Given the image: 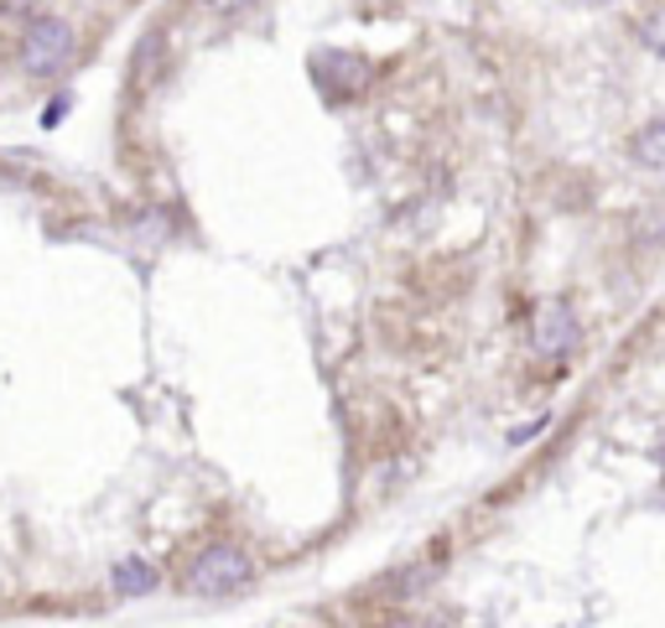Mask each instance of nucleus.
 I'll list each match as a JSON object with an SVG mask.
<instances>
[{"label":"nucleus","mask_w":665,"mask_h":628,"mask_svg":"<svg viewBox=\"0 0 665 628\" xmlns=\"http://www.w3.org/2000/svg\"><path fill=\"white\" fill-rule=\"evenodd\" d=\"M63 110H68V99H57V104H53V110H47V114H42V125H57V120H63Z\"/></svg>","instance_id":"obj_9"},{"label":"nucleus","mask_w":665,"mask_h":628,"mask_svg":"<svg viewBox=\"0 0 665 628\" xmlns=\"http://www.w3.org/2000/svg\"><path fill=\"white\" fill-rule=\"evenodd\" d=\"M317 74H328V84L338 93H359L370 84V63L353 53H328V57H317Z\"/></svg>","instance_id":"obj_4"},{"label":"nucleus","mask_w":665,"mask_h":628,"mask_svg":"<svg viewBox=\"0 0 665 628\" xmlns=\"http://www.w3.org/2000/svg\"><path fill=\"white\" fill-rule=\"evenodd\" d=\"M634 162L645 172H665V120H655V125H645L640 135H634Z\"/></svg>","instance_id":"obj_5"},{"label":"nucleus","mask_w":665,"mask_h":628,"mask_svg":"<svg viewBox=\"0 0 665 628\" xmlns=\"http://www.w3.org/2000/svg\"><path fill=\"white\" fill-rule=\"evenodd\" d=\"M115 587L126 592V597H146V592H156V566H146V561H120L115 566Z\"/></svg>","instance_id":"obj_6"},{"label":"nucleus","mask_w":665,"mask_h":628,"mask_svg":"<svg viewBox=\"0 0 665 628\" xmlns=\"http://www.w3.org/2000/svg\"><path fill=\"white\" fill-rule=\"evenodd\" d=\"M21 5H26V0H0V11H21Z\"/></svg>","instance_id":"obj_10"},{"label":"nucleus","mask_w":665,"mask_h":628,"mask_svg":"<svg viewBox=\"0 0 665 628\" xmlns=\"http://www.w3.org/2000/svg\"><path fill=\"white\" fill-rule=\"evenodd\" d=\"M640 42H645L655 57H665V5H661V11H650V16L640 21Z\"/></svg>","instance_id":"obj_7"},{"label":"nucleus","mask_w":665,"mask_h":628,"mask_svg":"<svg viewBox=\"0 0 665 628\" xmlns=\"http://www.w3.org/2000/svg\"><path fill=\"white\" fill-rule=\"evenodd\" d=\"M250 576H255V566H250V555L240 546H208L187 566V592L193 597H229V592L250 587Z\"/></svg>","instance_id":"obj_1"},{"label":"nucleus","mask_w":665,"mask_h":628,"mask_svg":"<svg viewBox=\"0 0 665 628\" xmlns=\"http://www.w3.org/2000/svg\"><path fill=\"white\" fill-rule=\"evenodd\" d=\"M74 26L63 16H37L26 26V37H21V68L32 78H53L57 68H68L74 63Z\"/></svg>","instance_id":"obj_2"},{"label":"nucleus","mask_w":665,"mask_h":628,"mask_svg":"<svg viewBox=\"0 0 665 628\" xmlns=\"http://www.w3.org/2000/svg\"><path fill=\"white\" fill-rule=\"evenodd\" d=\"M541 426H546V421H531V426H520V431H510V442H531V437H536V431H541Z\"/></svg>","instance_id":"obj_8"},{"label":"nucleus","mask_w":665,"mask_h":628,"mask_svg":"<svg viewBox=\"0 0 665 628\" xmlns=\"http://www.w3.org/2000/svg\"><path fill=\"white\" fill-rule=\"evenodd\" d=\"M577 338H582V328H577L573 301H562V296L541 301L536 322H531V349H536L541 359H562V353L577 349Z\"/></svg>","instance_id":"obj_3"}]
</instances>
